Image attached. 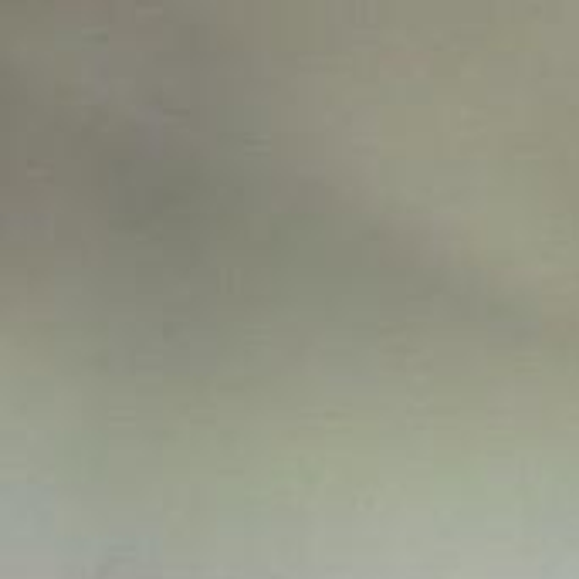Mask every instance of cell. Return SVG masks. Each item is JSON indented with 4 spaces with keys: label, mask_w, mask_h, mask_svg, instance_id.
Returning <instances> with one entry per match:
<instances>
[{
    "label": "cell",
    "mask_w": 579,
    "mask_h": 579,
    "mask_svg": "<svg viewBox=\"0 0 579 579\" xmlns=\"http://www.w3.org/2000/svg\"><path fill=\"white\" fill-rule=\"evenodd\" d=\"M359 180H362V176H359ZM349 183H353V180H349ZM335 187H339V183H335ZM322 190H325V187H322ZM295 196H298V193H295ZM278 200H285V196H278ZM264 203H268V200H264ZM248 207H251V203H248ZM230 210H234V207H230ZM210 214H217V210H210ZM190 217H196V214H190ZM166 221H176V217H166Z\"/></svg>",
    "instance_id": "obj_1"
}]
</instances>
